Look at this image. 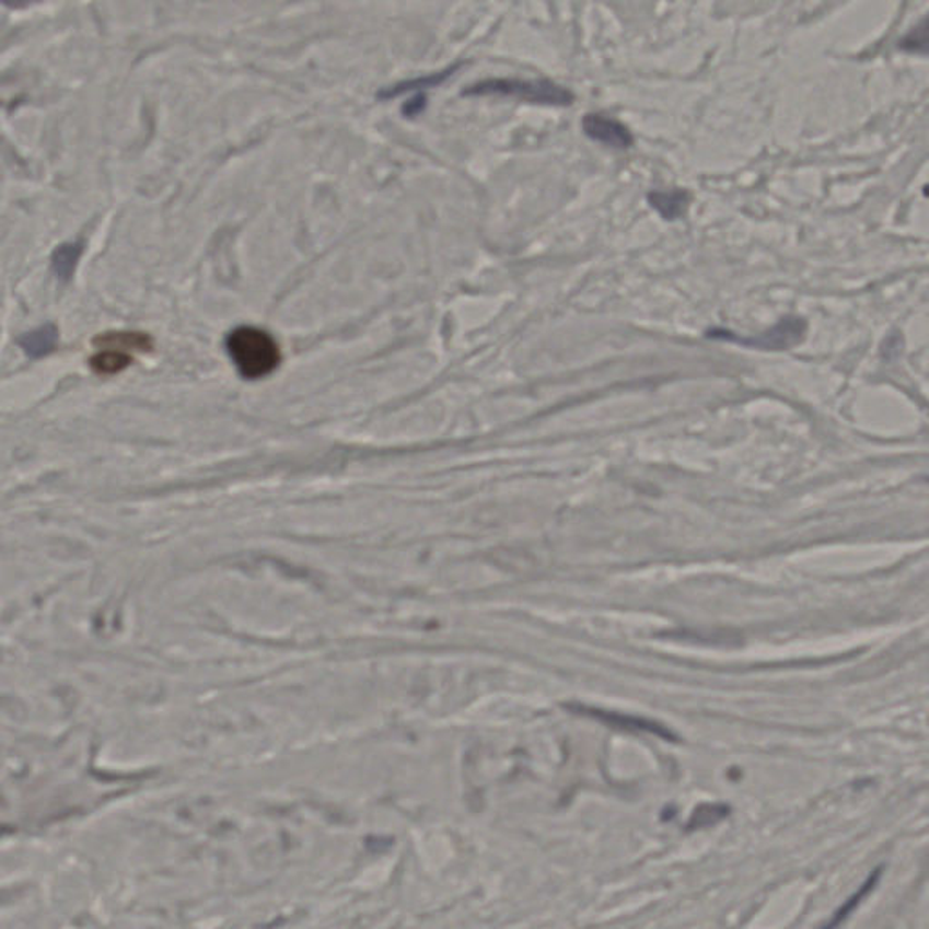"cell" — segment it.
<instances>
[{
	"label": "cell",
	"instance_id": "1",
	"mask_svg": "<svg viewBox=\"0 0 929 929\" xmlns=\"http://www.w3.org/2000/svg\"><path fill=\"white\" fill-rule=\"evenodd\" d=\"M225 349L234 367L247 380H258L271 374L282 360L277 340L266 330L256 327H236L231 330L225 340Z\"/></svg>",
	"mask_w": 929,
	"mask_h": 929
},
{
	"label": "cell",
	"instance_id": "2",
	"mask_svg": "<svg viewBox=\"0 0 929 929\" xmlns=\"http://www.w3.org/2000/svg\"><path fill=\"white\" fill-rule=\"evenodd\" d=\"M465 96H514L539 106H570L572 91L553 80L490 79L468 85Z\"/></svg>",
	"mask_w": 929,
	"mask_h": 929
},
{
	"label": "cell",
	"instance_id": "3",
	"mask_svg": "<svg viewBox=\"0 0 929 929\" xmlns=\"http://www.w3.org/2000/svg\"><path fill=\"white\" fill-rule=\"evenodd\" d=\"M804 330H806L804 320L782 318L779 324L774 325L770 330H766L763 335L746 338V336H739L727 329H710L707 333V338L732 341V344H739V346L765 349V351H781V349H788V347L801 340Z\"/></svg>",
	"mask_w": 929,
	"mask_h": 929
},
{
	"label": "cell",
	"instance_id": "4",
	"mask_svg": "<svg viewBox=\"0 0 929 929\" xmlns=\"http://www.w3.org/2000/svg\"><path fill=\"white\" fill-rule=\"evenodd\" d=\"M581 128L590 140L603 143L606 148L628 149L634 146L632 131L625 124L617 123L606 115H600V113L584 115Z\"/></svg>",
	"mask_w": 929,
	"mask_h": 929
},
{
	"label": "cell",
	"instance_id": "5",
	"mask_svg": "<svg viewBox=\"0 0 929 929\" xmlns=\"http://www.w3.org/2000/svg\"><path fill=\"white\" fill-rule=\"evenodd\" d=\"M93 344L98 351H117L123 355L148 352L153 349V338L146 333H106L96 336Z\"/></svg>",
	"mask_w": 929,
	"mask_h": 929
},
{
	"label": "cell",
	"instance_id": "6",
	"mask_svg": "<svg viewBox=\"0 0 929 929\" xmlns=\"http://www.w3.org/2000/svg\"><path fill=\"white\" fill-rule=\"evenodd\" d=\"M648 202L664 220H680L688 209L690 195L685 189L648 193Z\"/></svg>",
	"mask_w": 929,
	"mask_h": 929
},
{
	"label": "cell",
	"instance_id": "7",
	"mask_svg": "<svg viewBox=\"0 0 929 929\" xmlns=\"http://www.w3.org/2000/svg\"><path fill=\"white\" fill-rule=\"evenodd\" d=\"M882 870L881 868H876L875 871H871L868 879L862 882V886L857 890L853 895H851L848 901H846L843 906H840L834 915H832V919L826 922L821 929H839L840 926L845 925L846 920L850 919L851 914L859 908L860 904L864 903V898L870 895L873 890H875L876 884L881 881Z\"/></svg>",
	"mask_w": 929,
	"mask_h": 929
},
{
	"label": "cell",
	"instance_id": "8",
	"mask_svg": "<svg viewBox=\"0 0 929 929\" xmlns=\"http://www.w3.org/2000/svg\"><path fill=\"white\" fill-rule=\"evenodd\" d=\"M84 253V242H66L59 245L51 255V271L55 277L59 278L60 282H70L73 278L74 269L79 264L80 256Z\"/></svg>",
	"mask_w": 929,
	"mask_h": 929
},
{
	"label": "cell",
	"instance_id": "9",
	"mask_svg": "<svg viewBox=\"0 0 929 929\" xmlns=\"http://www.w3.org/2000/svg\"><path fill=\"white\" fill-rule=\"evenodd\" d=\"M57 340H59V330L55 325L46 324L19 338V346L24 349L27 357L43 358L54 351Z\"/></svg>",
	"mask_w": 929,
	"mask_h": 929
},
{
	"label": "cell",
	"instance_id": "10",
	"mask_svg": "<svg viewBox=\"0 0 929 929\" xmlns=\"http://www.w3.org/2000/svg\"><path fill=\"white\" fill-rule=\"evenodd\" d=\"M460 68H462V65H452L451 68L438 71V73L426 74V77H420V79L405 80V82H399V84L393 85V88L380 91L378 96L388 101V98L404 95V93H409V91H423L430 90V88H438V85L443 84L446 79H451L452 73L460 70Z\"/></svg>",
	"mask_w": 929,
	"mask_h": 929
},
{
	"label": "cell",
	"instance_id": "11",
	"mask_svg": "<svg viewBox=\"0 0 929 929\" xmlns=\"http://www.w3.org/2000/svg\"><path fill=\"white\" fill-rule=\"evenodd\" d=\"M728 815H730V808L727 804H702V806L696 808V812L686 824V828H712L717 823L724 821Z\"/></svg>",
	"mask_w": 929,
	"mask_h": 929
},
{
	"label": "cell",
	"instance_id": "12",
	"mask_svg": "<svg viewBox=\"0 0 929 929\" xmlns=\"http://www.w3.org/2000/svg\"><path fill=\"white\" fill-rule=\"evenodd\" d=\"M133 363V358L117 351H98L91 358V369L98 374H117Z\"/></svg>",
	"mask_w": 929,
	"mask_h": 929
},
{
	"label": "cell",
	"instance_id": "13",
	"mask_svg": "<svg viewBox=\"0 0 929 929\" xmlns=\"http://www.w3.org/2000/svg\"><path fill=\"white\" fill-rule=\"evenodd\" d=\"M901 48L909 54L929 55V16L901 40Z\"/></svg>",
	"mask_w": 929,
	"mask_h": 929
},
{
	"label": "cell",
	"instance_id": "14",
	"mask_svg": "<svg viewBox=\"0 0 929 929\" xmlns=\"http://www.w3.org/2000/svg\"><path fill=\"white\" fill-rule=\"evenodd\" d=\"M426 109V96L418 95L413 101L407 102L404 106V113L407 117H416Z\"/></svg>",
	"mask_w": 929,
	"mask_h": 929
}]
</instances>
